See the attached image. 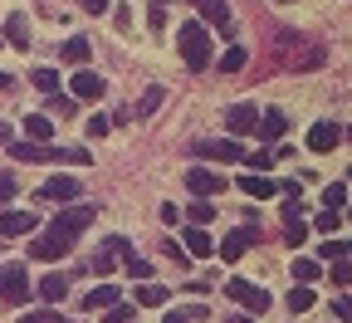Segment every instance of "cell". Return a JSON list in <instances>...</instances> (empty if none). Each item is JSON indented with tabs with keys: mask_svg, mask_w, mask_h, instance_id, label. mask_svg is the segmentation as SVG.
I'll return each instance as SVG.
<instances>
[{
	"mask_svg": "<svg viewBox=\"0 0 352 323\" xmlns=\"http://www.w3.org/2000/svg\"><path fill=\"white\" fill-rule=\"evenodd\" d=\"M176 44H182V59H186V69H206L210 64V34H206V25L201 20H186L182 30H176Z\"/></svg>",
	"mask_w": 352,
	"mask_h": 323,
	"instance_id": "obj_1",
	"label": "cell"
},
{
	"mask_svg": "<svg viewBox=\"0 0 352 323\" xmlns=\"http://www.w3.org/2000/svg\"><path fill=\"white\" fill-rule=\"evenodd\" d=\"M98 220V206H64L59 216H54V225L50 230H59V236H69V240H78L88 225Z\"/></svg>",
	"mask_w": 352,
	"mask_h": 323,
	"instance_id": "obj_2",
	"label": "cell"
},
{
	"mask_svg": "<svg viewBox=\"0 0 352 323\" xmlns=\"http://www.w3.org/2000/svg\"><path fill=\"white\" fill-rule=\"evenodd\" d=\"M0 299H10V304H25L30 299V269L20 260L0 264Z\"/></svg>",
	"mask_w": 352,
	"mask_h": 323,
	"instance_id": "obj_3",
	"label": "cell"
},
{
	"mask_svg": "<svg viewBox=\"0 0 352 323\" xmlns=\"http://www.w3.org/2000/svg\"><path fill=\"white\" fill-rule=\"evenodd\" d=\"M226 294L245 309V313H270V289H259L250 280H226Z\"/></svg>",
	"mask_w": 352,
	"mask_h": 323,
	"instance_id": "obj_4",
	"label": "cell"
},
{
	"mask_svg": "<svg viewBox=\"0 0 352 323\" xmlns=\"http://www.w3.org/2000/svg\"><path fill=\"white\" fill-rule=\"evenodd\" d=\"M250 245H259V216L250 220V225H240V230H230V236L226 240H220V260H226V264H235Z\"/></svg>",
	"mask_w": 352,
	"mask_h": 323,
	"instance_id": "obj_5",
	"label": "cell"
},
{
	"mask_svg": "<svg viewBox=\"0 0 352 323\" xmlns=\"http://www.w3.org/2000/svg\"><path fill=\"white\" fill-rule=\"evenodd\" d=\"M186 191H191V196H201V201H210V196L226 191V176L210 171V167H191V171H186Z\"/></svg>",
	"mask_w": 352,
	"mask_h": 323,
	"instance_id": "obj_6",
	"label": "cell"
},
{
	"mask_svg": "<svg viewBox=\"0 0 352 323\" xmlns=\"http://www.w3.org/2000/svg\"><path fill=\"white\" fill-rule=\"evenodd\" d=\"M83 196V187H78V176H50L39 187V201H54V206H69V201H78Z\"/></svg>",
	"mask_w": 352,
	"mask_h": 323,
	"instance_id": "obj_7",
	"label": "cell"
},
{
	"mask_svg": "<svg viewBox=\"0 0 352 323\" xmlns=\"http://www.w3.org/2000/svg\"><path fill=\"white\" fill-rule=\"evenodd\" d=\"M69 250H74V240L59 236V230H44L39 240H30V255H34V260H64Z\"/></svg>",
	"mask_w": 352,
	"mask_h": 323,
	"instance_id": "obj_8",
	"label": "cell"
},
{
	"mask_svg": "<svg viewBox=\"0 0 352 323\" xmlns=\"http://www.w3.org/2000/svg\"><path fill=\"white\" fill-rule=\"evenodd\" d=\"M196 152H201V157H215V162H245V157H250L240 143H230V137H210V143H196Z\"/></svg>",
	"mask_w": 352,
	"mask_h": 323,
	"instance_id": "obj_9",
	"label": "cell"
},
{
	"mask_svg": "<svg viewBox=\"0 0 352 323\" xmlns=\"http://www.w3.org/2000/svg\"><path fill=\"white\" fill-rule=\"evenodd\" d=\"M226 127H230V137L254 132V127H259V108H254V103H235V108H226Z\"/></svg>",
	"mask_w": 352,
	"mask_h": 323,
	"instance_id": "obj_10",
	"label": "cell"
},
{
	"mask_svg": "<svg viewBox=\"0 0 352 323\" xmlns=\"http://www.w3.org/2000/svg\"><path fill=\"white\" fill-rule=\"evenodd\" d=\"M10 157H15V162H59V147H50V143H20V137H10Z\"/></svg>",
	"mask_w": 352,
	"mask_h": 323,
	"instance_id": "obj_11",
	"label": "cell"
},
{
	"mask_svg": "<svg viewBox=\"0 0 352 323\" xmlns=\"http://www.w3.org/2000/svg\"><path fill=\"white\" fill-rule=\"evenodd\" d=\"M39 220L34 211H0V240H15V236H30Z\"/></svg>",
	"mask_w": 352,
	"mask_h": 323,
	"instance_id": "obj_12",
	"label": "cell"
},
{
	"mask_svg": "<svg viewBox=\"0 0 352 323\" xmlns=\"http://www.w3.org/2000/svg\"><path fill=\"white\" fill-rule=\"evenodd\" d=\"M338 143H342L338 123H314V127H308V152H333Z\"/></svg>",
	"mask_w": 352,
	"mask_h": 323,
	"instance_id": "obj_13",
	"label": "cell"
},
{
	"mask_svg": "<svg viewBox=\"0 0 352 323\" xmlns=\"http://www.w3.org/2000/svg\"><path fill=\"white\" fill-rule=\"evenodd\" d=\"M69 88H74V98H98L108 83H103V74H94V69H78V74L69 79Z\"/></svg>",
	"mask_w": 352,
	"mask_h": 323,
	"instance_id": "obj_14",
	"label": "cell"
},
{
	"mask_svg": "<svg viewBox=\"0 0 352 323\" xmlns=\"http://www.w3.org/2000/svg\"><path fill=\"white\" fill-rule=\"evenodd\" d=\"M240 191H245L250 201H270L279 187H274V181L264 176V171H245V176H240Z\"/></svg>",
	"mask_w": 352,
	"mask_h": 323,
	"instance_id": "obj_15",
	"label": "cell"
},
{
	"mask_svg": "<svg viewBox=\"0 0 352 323\" xmlns=\"http://www.w3.org/2000/svg\"><path fill=\"white\" fill-rule=\"evenodd\" d=\"M182 240H186L182 250L196 255V260H210V255H215V240L206 236V225H186V236H182Z\"/></svg>",
	"mask_w": 352,
	"mask_h": 323,
	"instance_id": "obj_16",
	"label": "cell"
},
{
	"mask_svg": "<svg viewBox=\"0 0 352 323\" xmlns=\"http://www.w3.org/2000/svg\"><path fill=\"white\" fill-rule=\"evenodd\" d=\"M54 137V118L50 113H30L25 118V143H50Z\"/></svg>",
	"mask_w": 352,
	"mask_h": 323,
	"instance_id": "obj_17",
	"label": "cell"
},
{
	"mask_svg": "<svg viewBox=\"0 0 352 323\" xmlns=\"http://www.w3.org/2000/svg\"><path fill=\"white\" fill-rule=\"evenodd\" d=\"M284 127H289V123H284V113H279V108H264V113H259V127H254V132L264 137V143H279V137H284Z\"/></svg>",
	"mask_w": 352,
	"mask_h": 323,
	"instance_id": "obj_18",
	"label": "cell"
},
{
	"mask_svg": "<svg viewBox=\"0 0 352 323\" xmlns=\"http://www.w3.org/2000/svg\"><path fill=\"white\" fill-rule=\"evenodd\" d=\"M191 6L201 10V20H206V25H220V30L230 25V6H226V0H191Z\"/></svg>",
	"mask_w": 352,
	"mask_h": 323,
	"instance_id": "obj_19",
	"label": "cell"
},
{
	"mask_svg": "<svg viewBox=\"0 0 352 323\" xmlns=\"http://www.w3.org/2000/svg\"><path fill=\"white\" fill-rule=\"evenodd\" d=\"M34 289H39V299H44V304H64V294H69V280H64V274H44V280H39Z\"/></svg>",
	"mask_w": 352,
	"mask_h": 323,
	"instance_id": "obj_20",
	"label": "cell"
},
{
	"mask_svg": "<svg viewBox=\"0 0 352 323\" xmlns=\"http://www.w3.org/2000/svg\"><path fill=\"white\" fill-rule=\"evenodd\" d=\"M323 59H328V50H323V44H303L298 54H289V69H298V74H303V69H318Z\"/></svg>",
	"mask_w": 352,
	"mask_h": 323,
	"instance_id": "obj_21",
	"label": "cell"
},
{
	"mask_svg": "<svg viewBox=\"0 0 352 323\" xmlns=\"http://www.w3.org/2000/svg\"><path fill=\"white\" fill-rule=\"evenodd\" d=\"M118 304V284H98L94 294H83V309L88 313H98V309H113Z\"/></svg>",
	"mask_w": 352,
	"mask_h": 323,
	"instance_id": "obj_22",
	"label": "cell"
},
{
	"mask_svg": "<svg viewBox=\"0 0 352 323\" xmlns=\"http://www.w3.org/2000/svg\"><path fill=\"white\" fill-rule=\"evenodd\" d=\"M6 39L15 50H30V20L25 15H6Z\"/></svg>",
	"mask_w": 352,
	"mask_h": 323,
	"instance_id": "obj_23",
	"label": "cell"
},
{
	"mask_svg": "<svg viewBox=\"0 0 352 323\" xmlns=\"http://www.w3.org/2000/svg\"><path fill=\"white\" fill-rule=\"evenodd\" d=\"M59 54H64V64H74V69H88V39H83V34H74V39L64 44Z\"/></svg>",
	"mask_w": 352,
	"mask_h": 323,
	"instance_id": "obj_24",
	"label": "cell"
},
{
	"mask_svg": "<svg viewBox=\"0 0 352 323\" xmlns=\"http://www.w3.org/2000/svg\"><path fill=\"white\" fill-rule=\"evenodd\" d=\"M162 98H166V88H162V83H152L147 94L138 98V108H132V113H138V123H142V118H152V113L162 108Z\"/></svg>",
	"mask_w": 352,
	"mask_h": 323,
	"instance_id": "obj_25",
	"label": "cell"
},
{
	"mask_svg": "<svg viewBox=\"0 0 352 323\" xmlns=\"http://www.w3.org/2000/svg\"><path fill=\"white\" fill-rule=\"evenodd\" d=\"M245 64H250V50H245V44H230V50L220 54V74H240Z\"/></svg>",
	"mask_w": 352,
	"mask_h": 323,
	"instance_id": "obj_26",
	"label": "cell"
},
{
	"mask_svg": "<svg viewBox=\"0 0 352 323\" xmlns=\"http://www.w3.org/2000/svg\"><path fill=\"white\" fill-rule=\"evenodd\" d=\"M289 274H294V284H314V280H318V274H323V269H318V260H308V255H298Z\"/></svg>",
	"mask_w": 352,
	"mask_h": 323,
	"instance_id": "obj_27",
	"label": "cell"
},
{
	"mask_svg": "<svg viewBox=\"0 0 352 323\" xmlns=\"http://www.w3.org/2000/svg\"><path fill=\"white\" fill-rule=\"evenodd\" d=\"M314 309V284H294L289 289V313H308Z\"/></svg>",
	"mask_w": 352,
	"mask_h": 323,
	"instance_id": "obj_28",
	"label": "cell"
},
{
	"mask_svg": "<svg viewBox=\"0 0 352 323\" xmlns=\"http://www.w3.org/2000/svg\"><path fill=\"white\" fill-rule=\"evenodd\" d=\"M30 83L39 88L44 98H50V94H59V74H54V69H34V74H30Z\"/></svg>",
	"mask_w": 352,
	"mask_h": 323,
	"instance_id": "obj_29",
	"label": "cell"
},
{
	"mask_svg": "<svg viewBox=\"0 0 352 323\" xmlns=\"http://www.w3.org/2000/svg\"><path fill=\"white\" fill-rule=\"evenodd\" d=\"M138 304H142V309H162V304H166V284H142V289H138Z\"/></svg>",
	"mask_w": 352,
	"mask_h": 323,
	"instance_id": "obj_30",
	"label": "cell"
},
{
	"mask_svg": "<svg viewBox=\"0 0 352 323\" xmlns=\"http://www.w3.org/2000/svg\"><path fill=\"white\" fill-rule=\"evenodd\" d=\"M122 264H127V274H132V280H152V264H147L142 255H132V250H122Z\"/></svg>",
	"mask_w": 352,
	"mask_h": 323,
	"instance_id": "obj_31",
	"label": "cell"
},
{
	"mask_svg": "<svg viewBox=\"0 0 352 323\" xmlns=\"http://www.w3.org/2000/svg\"><path fill=\"white\" fill-rule=\"evenodd\" d=\"M186 220H191V225H210V220H215V206H210V201H191V206H186Z\"/></svg>",
	"mask_w": 352,
	"mask_h": 323,
	"instance_id": "obj_32",
	"label": "cell"
},
{
	"mask_svg": "<svg viewBox=\"0 0 352 323\" xmlns=\"http://www.w3.org/2000/svg\"><path fill=\"white\" fill-rule=\"evenodd\" d=\"M328 280H333L338 289H352V260H333V269H328Z\"/></svg>",
	"mask_w": 352,
	"mask_h": 323,
	"instance_id": "obj_33",
	"label": "cell"
},
{
	"mask_svg": "<svg viewBox=\"0 0 352 323\" xmlns=\"http://www.w3.org/2000/svg\"><path fill=\"white\" fill-rule=\"evenodd\" d=\"M342 255H347V240H338V236L318 240V260H342Z\"/></svg>",
	"mask_w": 352,
	"mask_h": 323,
	"instance_id": "obj_34",
	"label": "cell"
},
{
	"mask_svg": "<svg viewBox=\"0 0 352 323\" xmlns=\"http://www.w3.org/2000/svg\"><path fill=\"white\" fill-rule=\"evenodd\" d=\"M132 318H138V313H132V304H113V309H103V323H132Z\"/></svg>",
	"mask_w": 352,
	"mask_h": 323,
	"instance_id": "obj_35",
	"label": "cell"
},
{
	"mask_svg": "<svg viewBox=\"0 0 352 323\" xmlns=\"http://www.w3.org/2000/svg\"><path fill=\"white\" fill-rule=\"evenodd\" d=\"M284 240H289V245L298 250V245L308 240V225H303V220H284Z\"/></svg>",
	"mask_w": 352,
	"mask_h": 323,
	"instance_id": "obj_36",
	"label": "cell"
},
{
	"mask_svg": "<svg viewBox=\"0 0 352 323\" xmlns=\"http://www.w3.org/2000/svg\"><path fill=\"white\" fill-rule=\"evenodd\" d=\"M347 201V191H342V181H333V187H323V211H338Z\"/></svg>",
	"mask_w": 352,
	"mask_h": 323,
	"instance_id": "obj_37",
	"label": "cell"
},
{
	"mask_svg": "<svg viewBox=\"0 0 352 323\" xmlns=\"http://www.w3.org/2000/svg\"><path fill=\"white\" fill-rule=\"evenodd\" d=\"M113 260H118V250H108V245L94 255V274H98V280H103V274H113Z\"/></svg>",
	"mask_w": 352,
	"mask_h": 323,
	"instance_id": "obj_38",
	"label": "cell"
},
{
	"mask_svg": "<svg viewBox=\"0 0 352 323\" xmlns=\"http://www.w3.org/2000/svg\"><path fill=\"white\" fill-rule=\"evenodd\" d=\"M108 127H113V118H103V113H94V118L83 123V132H88V137H108Z\"/></svg>",
	"mask_w": 352,
	"mask_h": 323,
	"instance_id": "obj_39",
	"label": "cell"
},
{
	"mask_svg": "<svg viewBox=\"0 0 352 323\" xmlns=\"http://www.w3.org/2000/svg\"><path fill=\"white\" fill-rule=\"evenodd\" d=\"M338 220H342L338 211H323V216L314 220V230H318V236H338Z\"/></svg>",
	"mask_w": 352,
	"mask_h": 323,
	"instance_id": "obj_40",
	"label": "cell"
},
{
	"mask_svg": "<svg viewBox=\"0 0 352 323\" xmlns=\"http://www.w3.org/2000/svg\"><path fill=\"white\" fill-rule=\"evenodd\" d=\"M74 103H78V98H64V94H50V113H54V118H69V113H74Z\"/></svg>",
	"mask_w": 352,
	"mask_h": 323,
	"instance_id": "obj_41",
	"label": "cell"
},
{
	"mask_svg": "<svg viewBox=\"0 0 352 323\" xmlns=\"http://www.w3.org/2000/svg\"><path fill=\"white\" fill-rule=\"evenodd\" d=\"M15 323H64L54 309H34V313H25V318H15Z\"/></svg>",
	"mask_w": 352,
	"mask_h": 323,
	"instance_id": "obj_42",
	"label": "cell"
},
{
	"mask_svg": "<svg viewBox=\"0 0 352 323\" xmlns=\"http://www.w3.org/2000/svg\"><path fill=\"white\" fill-rule=\"evenodd\" d=\"M250 162V171H270L274 167V152H254V157H245Z\"/></svg>",
	"mask_w": 352,
	"mask_h": 323,
	"instance_id": "obj_43",
	"label": "cell"
},
{
	"mask_svg": "<svg viewBox=\"0 0 352 323\" xmlns=\"http://www.w3.org/2000/svg\"><path fill=\"white\" fill-rule=\"evenodd\" d=\"M6 201H15V176L0 171V206H6Z\"/></svg>",
	"mask_w": 352,
	"mask_h": 323,
	"instance_id": "obj_44",
	"label": "cell"
},
{
	"mask_svg": "<svg viewBox=\"0 0 352 323\" xmlns=\"http://www.w3.org/2000/svg\"><path fill=\"white\" fill-rule=\"evenodd\" d=\"M333 313H338V318H352V294H338V299H333Z\"/></svg>",
	"mask_w": 352,
	"mask_h": 323,
	"instance_id": "obj_45",
	"label": "cell"
},
{
	"mask_svg": "<svg viewBox=\"0 0 352 323\" xmlns=\"http://www.w3.org/2000/svg\"><path fill=\"white\" fill-rule=\"evenodd\" d=\"M147 25L162 30V25H166V6H152V10H147Z\"/></svg>",
	"mask_w": 352,
	"mask_h": 323,
	"instance_id": "obj_46",
	"label": "cell"
},
{
	"mask_svg": "<svg viewBox=\"0 0 352 323\" xmlns=\"http://www.w3.org/2000/svg\"><path fill=\"white\" fill-rule=\"evenodd\" d=\"M59 162H88L83 147H59Z\"/></svg>",
	"mask_w": 352,
	"mask_h": 323,
	"instance_id": "obj_47",
	"label": "cell"
},
{
	"mask_svg": "<svg viewBox=\"0 0 352 323\" xmlns=\"http://www.w3.org/2000/svg\"><path fill=\"white\" fill-rule=\"evenodd\" d=\"M162 250H166V255H171V260H176V264H186V260H191V255H186V250H182V245H176V240H166V245H162Z\"/></svg>",
	"mask_w": 352,
	"mask_h": 323,
	"instance_id": "obj_48",
	"label": "cell"
},
{
	"mask_svg": "<svg viewBox=\"0 0 352 323\" xmlns=\"http://www.w3.org/2000/svg\"><path fill=\"white\" fill-rule=\"evenodd\" d=\"M108 6H113V0H83V10H88V15H103Z\"/></svg>",
	"mask_w": 352,
	"mask_h": 323,
	"instance_id": "obj_49",
	"label": "cell"
},
{
	"mask_svg": "<svg viewBox=\"0 0 352 323\" xmlns=\"http://www.w3.org/2000/svg\"><path fill=\"white\" fill-rule=\"evenodd\" d=\"M162 323H191V318H186V313H182V309H171V313H166V318H162Z\"/></svg>",
	"mask_w": 352,
	"mask_h": 323,
	"instance_id": "obj_50",
	"label": "cell"
},
{
	"mask_svg": "<svg viewBox=\"0 0 352 323\" xmlns=\"http://www.w3.org/2000/svg\"><path fill=\"white\" fill-rule=\"evenodd\" d=\"M226 323H259V318H254V313H230Z\"/></svg>",
	"mask_w": 352,
	"mask_h": 323,
	"instance_id": "obj_51",
	"label": "cell"
},
{
	"mask_svg": "<svg viewBox=\"0 0 352 323\" xmlns=\"http://www.w3.org/2000/svg\"><path fill=\"white\" fill-rule=\"evenodd\" d=\"M6 88H15V79H10V74H0V94H6Z\"/></svg>",
	"mask_w": 352,
	"mask_h": 323,
	"instance_id": "obj_52",
	"label": "cell"
},
{
	"mask_svg": "<svg viewBox=\"0 0 352 323\" xmlns=\"http://www.w3.org/2000/svg\"><path fill=\"white\" fill-rule=\"evenodd\" d=\"M0 143H10V123H0Z\"/></svg>",
	"mask_w": 352,
	"mask_h": 323,
	"instance_id": "obj_53",
	"label": "cell"
},
{
	"mask_svg": "<svg viewBox=\"0 0 352 323\" xmlns=\"http://www.w3.org/2000/svg\"><path fill=\"white\" fill-rule=\"evenodd\" d=\"M342 137H347V143H352V127H347V132H342Z\"/></svg>",
	"mask_w": 352,
	"mask_h": 323,
	"instance_id": "obj_54",
	"label": "cell"
},
{
	"mask_svg": "<svg viewBox=\"0 0 352 323\" xmlns=\"http://www.w3.org/2000/svg\"><path fill=\"white\" fill-rule=\"evenodd\" d=\"M347 220H352V206H347Z\"/></svg>",
	"mask_w": 352,
	"mask_h": 323,
	"instance_id": "obj_55",
	"label": "cell"
},
{
	"mask_svg": "<svg viewBox=\"0 0 352 323\" xmlns=\"http://www.w3.org/2000/svg\"><path fill=\"white\" fill-rule=\"evenodd\" d=\"M347 255H352V240H347Z\"/></svg>",
	"mask_w": 352,
	"mask_h": 323,
	"instance_id": "obj_56",
	"label": "cell"
},
{
	"mask_svg": "<svg viewBox=\"0 0 352 323\" xmlns=\"http://www.w3.org/2000/svg\"><path fill=\"white\" fill-rule=\"evenodd\" d=\"M157 6H166V0H157Z\"/></svg>",
	"mask_w": 352,
	"mask_h": 323,
	"instance_id": "obj_57",
	"label": "cell"
}]
</instances>
